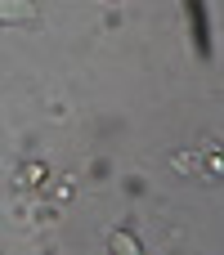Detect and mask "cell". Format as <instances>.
<instances>
[{"mask_svg":"<svg viewBox=\"0 0 224 255\" xmlns=\"http://www.w3.org/2000/svg\"><path fill=\"white\" fill-rule=\"evenodd\" d=\"M36 22V0H0V27H27Z\"/></svg>","mask_w":224,"mask_h":255,"instance_id":"6da1fadb","label":"cell"},{"mask_svg":"<svg viewBox=\"0 0 224 255\" xmlns=\"http://www.w3.org/2000/svg\"><path fill=\"white\" fill-rule=\"evenodd\" d=\"M108 255H144V247L130 229H112L108 233Z\"/></svg>","mask_w":224,"mask_h":255,"instance_id":"7a4b0ae2","label":"cell"},{"mask_svg":"<svg viewBox=\"0 0 224 255\" xmlns=\"http://www.w3.org/2000/svg\"><path fill=\"white\" fill-rule=\"evenodd\" d=\"M175 170H198V157L193 152H175Z\"/></svg>","mask_w":224,"mask_h":255,"instance_id":"3957f363","label":"cell"},{"mask_svg":"<svg viewBox=\"0 0 224 255\" xmlns=\"http://www.w3.org/2000/svg\"><path fill=\"white\" fill-rule=\"evenodd\" d=\"M207 175H211V179H220V175H224V161H220V152H211V157H207Z\"/></svg>","mask_w":224,"mask_h":255,"instance_id":"277c9868","label":"cell"},{"mask_svg":"<svg viewBox=\"0 0 224 255\" xmlns=\"http://www.w3.org/2000/svg\"><path fill=\"white\" fill-rule=\"evenodd\" d=\"M108 4H121V0H108Z\"/></svg>","mask_w":224,"mask_h":255,"instance_id":"5b68a950","label":"cell"}]
</instances>
